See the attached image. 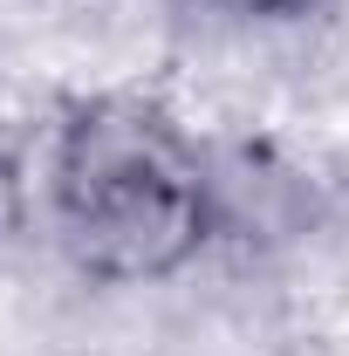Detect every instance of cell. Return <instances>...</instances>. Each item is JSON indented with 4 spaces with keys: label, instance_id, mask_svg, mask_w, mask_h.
I'll return each mask as SVG.
<instances>
[{
    "label": "cell",
    "instance_id": "1",
    "mask_svg": "<svg viewBox=\"0 0 349 356\" xmlns=\"http://www.w3.org/2000/svg\"><path fill=\"white\" fill-rule=\"evenodd\" d=\"M42 226L96 288H158L226 226L206 144L151 89H89L62 103L42 151Z\"/></svg>",
    "mask_w": 349,
    "mask_h": 356
},
{
    "label": "cell",
    "instance_id": "2",
    "mask_svg": "<svg viewBox=\"0 0 349 356\" xmlns=\"http://www.w3.org/2000/svg\"><path fill=\"white\" fill-rule=\"evenodd\" d=\"M206 7L226 21H247V28H295L308 14H322L329 0H206Z\"/></svg>",
    "mask_w": 349,
    "mask_h": 356
},
{
    "label": "cell",
    "instance_id": "3",
    "mask_svg": "<svg viewBox=\"0 0 349 356\" xmlns=\"http://www.w3.org/2000/svg\"><path fill=\"white\" fill-rule=\"evenodd\" d=\"M14 213V144H7V117H0V226Z\"/></svg>",
    "mask_w": 349,
    "mask_h": 356
}]
</instances>
